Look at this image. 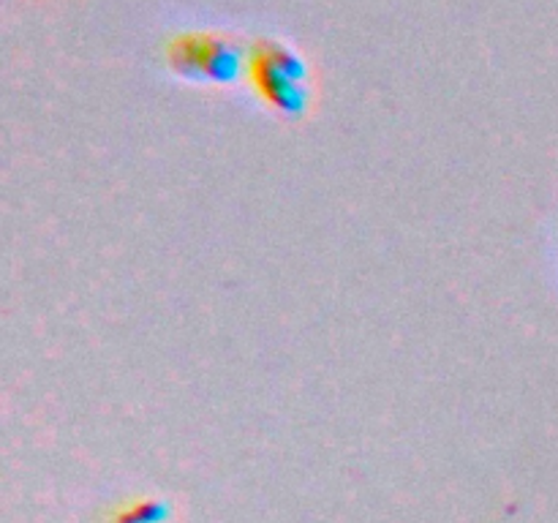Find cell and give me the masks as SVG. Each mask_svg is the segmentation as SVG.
<instances>
[{
  "label": "cell",
  "instance_id": "6da1fadb",
  "mask_svg": "<svg viewBox=\"0 0 558 523\" xmlns=\"http://www.w3.org/2000/svg\"><path fill=\"white\" fill-rule=\"evenodd\" d=\"M248 76L256 93L283 114H303L308 107V65L298 49L278 38H256L248 52Z\"/></svg>",
  "mask_w": 558,
  "mask_h": 523
},
{
  "label": "cell",
  "instance_id": "7a4b0ae2",
  "mask_svg": "<svg viewBox=\"0 0 558 523\" xmlns=\"http://www.w3.org/2000/svg\"><path fill=\"white\" fill-rule=\"evenodd\" d=\"M167 63L178 76L189 82H210L229 85L240 76L243 49L223 33L185 31L167 41Z\"/></svg>",
  "mask_w": 558,
  "mask_h": 523
}]
</instances>
